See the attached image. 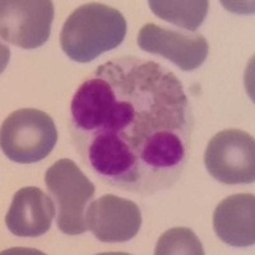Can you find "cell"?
I'll return each instance as SVG.
<instances>
[{"label": "cell", "instance_id": "cell-7", "mask_svg": "<svg viewBox=\"0 0 255 255\" xmlns=\"http://www.w3.org/2000/svg\"><path fill=\"white\" fill-rule=\"evenodd\" d=\"M136 42L143 51L168 59L185 72L199 68L209 50L207 40L199 33L174 31L154 23L140 28Z\"/></svg>", "mask_w": 255, "mask_h": 255}, {"label": "cell", "instance_id": "cell-8", "mask_svg": "<svg viewBox=\"0 0 255 255\" xmlns=\"http://www.w3.org/2000/svg\"><path fill=\"white\" fill-rule=\"evenodd\" d=\"M88 230L102 243H125L138 234L142 225L139 207L113 194L92 202L86 215Z\"/></svg>", "mask_w": 255, "mask_h": 255}, {"label": "cell", "instance_id": "cell-12", "mask_svg": "<svg viewBox=\"0 0 255 255\" xmlns=\"http://www.w3.org/2000/svg\"><path fill=\"white\" fill-rule=\"evenodd\" d=\"M156 255L195 254L203 255L204 250L199 239L190 229L176 227L166 231L158 239L154 249Z\"/></svg>", "mask_w": 255, "mask_h": 255}, {"label": "cell", "instance_id": "cell-9", "mask_svg": "<svg viewBox=\"0 0 255 255\" xmlns=\"http://www.w3.org/2000/svg\"><path fill=\"white\" fill-rule=\"evenodd\" d=\"M55 217L52 200L41 189L27 186L17 191L5 216L6 227L19 238H37L51 227Z\"/></svg>", "mask_w": 255, "mask_h": 255}, {"label": "cell", "instance_id": "cell-6", "mask_svg": "<svg viewBox=\"0 0 255 255\" xmlns=\"http://www.w3.org/2000/svg\"><path fill=\"white\" fill-rule=\"evenodd\" d=\"M54 19L50 0H3L0 3V33L9 44L36 49L49 40Z\"/></svg>", "mask_w": 255, "mask_h": 255}, {"label": "cell", "instance_id": "cell-10", "mask_svg": "<svg viewBox=\"0 0 255 255\" xmlns=\"http://www.w3.org/2000/svg\"><path fill=\"white\" fill-rule=\"evenodd\" d=\"M213 230L227 245L248 248L255 243V198L234 194L223 199L213 213Z\"/></svg>", "mask_w": 255, "mask_h": 255}, {"label": "cell", "instance_id": "cell-4", "mask_svg": "<svg viewBox=\"0 0 255 255\" xmlns=\"http://www.w3.org/2000/svg\"><path fill=\"white\" fill-rule=\"evenodd\" d=\"M45 183L58 208V227L67 235H81L88 226L84 209L95 195V185L74 161H56L45 174Z\"/></svg>", "mask_w": 255, "mask_h": 255}, {"label": "cell", "instance_id": "cell-5", "mask_svg": "<svg viewBox=\"0 0 255 255\" xmlns=\"http://www.w3.org/2000/svg\"><path fill=\"white\" fill-rule=\"evenodd\" d=\"M204 165L209 175L220 183L227 185L254 183V138L239 129L220 131L207 145Z\"/></svg>", "mask_w": 255, "mask_h": 255}, {"label": "cell", "instance_id": "cell-3", "mask_svg": "<svg viewBox=\"0 0 255 255\" xmlns=\"http://www.w3.org/2000/svg\"><path fill=\"white\" fill-rule=\"evenodd\" d=\"M56 142L55 123L41 110L20 109L10 114L1 125V151L14 162L27 165L42 161Z\"/></svg>", "mask_w": 255, "mask_h": 255}, {"label": "cell", "instance_id": "cell-1", "mask_svg": "<svg viewBox=\"0 0 255 255\" xmlns=\"http://www.w3.org/2000/svg\"><path fill=\"white\" fill-rule=\"evenodd\" d=\"M193 129L179 78L135 56L100 65L70 104V135L84 165L102 183L142 197L181 177Z\"/></svg>", "mask_w": 255, "mask_h": 255}, {"label": "cell", "instance_id": "cell-11", "mask_svg": "<svg viewBox=\"0 0 255 255\" xmlns=\"http://www.w3.org/2000/svg\"><path fill=\"white\" fill-rule=\"evenodd\" d=\"M148 5L158 18L170 23L195 31L208 13L207 0H149Z\"/></svg>", "mask_w": 255, "mask_h": 255}, {"label": "cell", "instance_id": "cell-2", "mask_svg": "<svg viewBox=\"0 0 255 255\" xmlns=\"http://www.w3.org/2000/svg\"><path fill=\"white\" fill-rule=\"evenodd\" d=\"M127 20L120 10L102 3L77 8L60 32V46L77 63H90L124 41Z\"/></svg>", "mask_w": 255, "mask_h": 255}]
</instances>
